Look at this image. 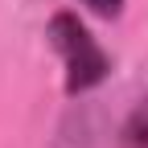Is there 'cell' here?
Instances as JSON below:
<instances>
[{
  "instance_id": "1",
  "label": "cell",
  "mask_w": 148,
  "mask_h": 148,
  "mask_svg": "<svg viewBox=\"0 0 148 148\" xmlns=\"http://www.w3.org/2000/svg\"><path fill=\"white\" fill-rule=\"evenodd\" d=\"M49 41L66 62V90L70 95H82V90L99 86L107 78V53L99 49V41L86 33V25L78 16L58 12L49 21Z\"/></svg>"
},
{
  "instance_id": "2",
  "label": "cell",
  "mask_w": 148,
  "mask_h": 148,
  "mask_svg": "<svg viewBox=\"0 0 148 148\" xmlns=\"http://www.w3.org/2000/svg\"><path fill=\"white\" fill-rule=\"evenodd\" d=\"M123 144H127V148H148V99L127 115V123H123Z\"/></svg>"
},
{
  "instance_id": "3",
  "label": "cell",
  "mask_w": 148,
  "mask_h": 148,
  "mask_svg": "<svg viewBox=\"0 0 148 148\" xmlns=\"http://www.w3.org/2000/svg\"><path fill=\"white\" fill-rule=\"evenodd\" d=\"M82 4H86L90 12H99V16H115V12L123 8V0H82Z\"/></svg>"
}]
</instances>
